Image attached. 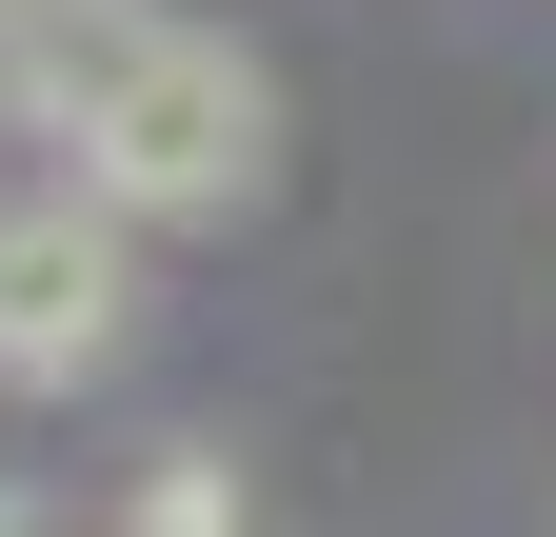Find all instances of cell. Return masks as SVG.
Here are the masks:
<instances>
[{
  "label": "cell",
  "mask_w": 556,
  "mask_h": 537,
  "mask_svg": "<svg viewBox=\"0 0 556 537\" xmlns=\"http://www.w3.org/2000/svg\"><path fill=\"white\" fill-rule=\"evenodd\" d=\"M119 339H139V220L80 199V179H21V199H0V378L60 398V378H100Z\"/></svg>",
  "instance_id": "7a4b0ae2"
},
{
  "label": "cell",
  "mask_w": 556,
  "mask_h": 537,
  "mask_svg": "<svg viewBox=\"0 0 556 537\" xmlns=\"http://www.w3.org/2000/svg\"><path fill=\"white\" fill-rule=\"evenodd\" d=\"M21 21H40V0H0V40H21Z\"/></svg>",
  "instance_id": "5b68a950"
},
{
  "label": "cell",
  "mask_w": 556,
  "mask_h": 537,
  "mask_svg": "<svg viewBox=\"0 0 556 537\" xmlns=\"http://www.w3.org/2000/svg\"><path fill=\"white\" fill-rule=\"evenodd\" d=\"M160 40V0H40L21 40H0V100H21V140H60L80 160V120L119 100V60Z\"/></svg>",
  "instance_id": "3957f363"
},
{
  "label": "cell",
  "mask_w": 556,
  "mask_h": 537,
  "mask_svg": "<svg viewBox=\"0 0 556 537\" xmlns=\"http://www.w3.org/2000/svg\"><path fill=\"white\" fill-rule=\"evenodd\" d=\"M0 537H40V517H21V498H0Z\"/></svg>",
  "instance_id": "8992f818"
},
{
  "label": "cell",
  "mask_w": 556,
  "mask_h": 537,
  "mask_svg": "<svg viewBox=\"0 0 556 537\" xmlns=\"http://www.w3.org/2000/svg\"><path fill=\"white\" fill-rule=\"evenodd\" d=\"M119 537H239V478L219 458H160V478H139V517Z\"/></svg>",
  "instance_id": "277c9868"
},
{
  "label": "cell",
  "mask_w": 556,
  "mask_h": 537,
  "mask_svg": "<svg viewBox=\"0 0 556 537\" xmlns=\"http://www.w3.org/2000/svg\"><path fill=\"white\" fill-rule=\"evenodd\" d=\"M258 160H278V100H258V60L199 40V21H160L119 60V100L80 120V199H119L139 239H160V220H239Z\"/></svg>",
  "instance_id": "6da1fadb"
}]
</instances>
